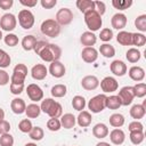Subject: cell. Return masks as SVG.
<instances>
[{
    "mask_svg": "<svg viewBox=\"0 0 146 146\" xmlns=\"http://www.w3.org/2000/svg\"><path fill=\"white\" fill-rule=\"evenodd\" d=\"M18 23L24 30H30L34 25V15L29 9H22L18 13Z\"/></svg>",
    "mask_w": 146,
    "mask_h": 146,
    "instance_id": "52a82bcc",
    "label": "cell"
},
{
    "mask_svg": "<svg viewBox=\"0 0 146 146\" xmlns=\"http://www.w3.org/2000/svg\"><path fill=\"white\" fill-rule=\"evenodd\" d=\"M14 5V1L13 0H0V8L1 9H5V10H8L13 7Z\"/></svg>",
    "mask_w": 146,
    "mask_h": 146,
    "instance_id": "9f6ffc18",
    "label": "cell"
},
{
    "mask_svg": "<svg viewBox=\"0 0 146 146\" xmlns=\"http://www.w3.org/2000/svg\"><path fill=\"white\" fill-rule=\"evenodd\" d=\"M73 13L71 9L68 8H60L57 14H56V22L58 23V25H68L72 21H73Z\"/></svg>",
    "mask_w": 146,
    "mask_h": 146,
    "instance_id": "30bf717a",
    "label": "cell"
},
{
    "mask_svg": "<svg viewBox=\"0 0 146 146\" xmlns=\"http://www.w3.org/2000/svg\"><path fill=\"white\" fill-rule=\"evenodd\" d=\"M14 145V137L8 132L0 136V146H13Z\"/></svg>",
    "mask_w": 146,
    "mask_h": 146,
    "instance_id": "7dc6e473",
    "label": "cell"
},
{
    "mask_svg": "<svg viewBox=\"0 0 146 146\" xmlns=\"http://www.w3.org/2000/svg\"><path fill=\"white\" fill-rule=\"evenodd\" d=\"M106 98L107 96L105 94H100L92 97L88 103L89 110L92 113H100L102 111H104V108H106Z\"/></svg>",
    "mask_w": 146,
    "mask_h": 146,
    "instance_id": "5b68a950",
    "label": "cell"
},
{
    "mask_svg": "<svg viewBox=\"0 0 146 146\" xmlns=\"http://www.w3.org/2000/svg\"><path fill=\"white\" fill-rule=\"evenodd\" d=\"M2 38H3V35H2V31H1V30H0V40H1V39H2Z\"/></svg>",
    "mask_w": 146,
    "mask_h": 146,
    "instance_id": "6125c7cd",
    "label": "cell"
},
{
    "mask_svg": "<svg viewBox=\"0 0 146 146\" xmlns=\"http://www.w3.org/2000/svg\"><path fill=\"white\" fill-rule=\"evenodd\" d=\"M81 57H82L83 62H86L88 64H91V63L97 60L98 51L94 47H84L81 51Z\"/></svg>",
    "mask_w": 146,
    "mask_h": 146,
    "instance_id": "4fadbf2b",
    "label": "cell"
},
{
    "mask_svg": "<svg viewBox=\"0 0 146 146\" xmlns=\"http://www.w3.org/2000/svg\"><path fill=\"white\" fill-rule=\"evenodd\" d=\"M47 128L50 131H58L62 128V124H60L59 119H52V117H50L48 120V122H47Z\"/></svg>",
    "mask_w": 146,
    "mask_h": 146,
    "instance_id": "bcb514c9",
    "label": "cell"
},
{
    "mask_svg": "<svg viewBox=\"0 0 146 146\" xmlns=\"http://www.w3.org/2000/svg\"><path fill=\"white\" fill-rule=\"evenodd\" d=\"M110 68H111V72L116 76H123L127 73V65L124 64V62L120 59L113 60L110 65Z\"/></svg>",
    "mask_w": 146,
    "mask_h": 146,
    "instance_id": "9a60e30c",
    "label": "cell"
},
{
    "mask_svg": "<svg viewBox=\"0 0 146 146\" xmlns=\"http://www.w3.org/2000/svg\"><path fill=\"white\" fill-rule=\"evenodd\" d=\"M110 139L114 145H121L125 140V133L121 129H113L110 132Z\"/></svg>",
    "mask_w": 146,
    "mask_h": 146,
    "instance_id": "d6986e66",
    "label": "cell"
},
{
    "mask_svg": "<svg viewBox=\"0 0 146 146\" xmlns=\"http://www.w3.org/2000/svg\"><path fill=\"white\" fill-rule=\"evenodd\" d=\"M10 92L13 95H21L23 91H24V83H21V84H16V83H10Z\"/></svg>",
    "mask_w": 146,
    "mask_h": 146,
    "instance_id": "681fc988",
    "label": "cell"
},
{
    "mask_svg": "<svg viewBox=\"0 0 146 146\" xmlns=\"http://www.w3.org/2000/svg\"><path fill=\"white\" fill-rule=\"evenodd\" d=\"M26 94H27V97L32 102H39V100H42L43 98L42 89L35 83H31L26 87Z\"/></svg>",
    "mask_w": 146,
    "mask_h": 146,
    "instance_id": "8fae6325",
    "label": "cell"
},
{
    "mask_svg": "<svg viewBox=\"0 0 146 146\" xmlns=\"http://www.w3.org/2000/svg\"><path fill=\"white\" fill-rule=\"evenodd\" d=\"M111 24H112L113 29L122 30L127 25V16L124 14H122V13H117V14L113 15V17L111 19Z\"/></svg>",
    "mask_w": 146,
    "mask_h": 146,
    "instance_id": "e0dca14e",
    "label": "cell"
},
{
    "mask_svg": "<svg viewBox=\"0 0 146 146\" xmlns=\"http://www.w3.org/2000/svg\"><path fill=\"white\" fill-rule=\"evenodd\" d=\"M99 52H100L104 57L111 58V57H113V56L115 55V49H114V47H113L112 44L103 43V44H100V47H99Z\"/></svg>",
    "mask_w": 146,
    "mask_h": 146,
    "instance_id": "1f68e13d",
    "label": "cell"
},
{
    "mask_svg": "<svg viewBox=\"0 0 146 146\" xmlns=\"http://www.w3.org/2000/svg\"><path fill=\"white\" fill-rule=\"evenodd\" d=\"M16 25H17V19H16V16L14 14L7 13V14H5L0 17V27H1V30L10 32L16 27Z\"/></svg>",
    "mask_w": 146,
    "mask_h": 146,
    "instance_id": "ba28073f",
    "label": "cell"
},
{
    "mask_svg": "<svg viewBox=\"0 0 146 146\" xmlns=\"http://www.w3.org/2000/svg\"><path fill=\"white\" fill-rule=\"evenodd\" d=\"M81 86L86 90H95L99 86V80L95 75H87L81 80Z\"/></svg>",
    "mask_w": 146,
    "mask_h": 146,
    "instance_id": "2e32d148",
    "label": "cell"
},
{
    "mask_svg": "<svg viewBox=\"0 0 146 146\" xmlns=\"http://www.w3.org/2000/svg\"><path fill=\"white\" fill-rule=\"evenodd\" d=\"M24 146H36V144H34V143H27Z\"/></svg>",
    "mask_w": 146,
    "mask_h": 146,
    "instance_id": "94428289",
    "label": "cell"
},
{
    "mask_svg": "<svg viewBox=\"0 0 146 146\" xmlns=\"http://www.w3.org/2000/svg\"><path fill=\"white\" fill-rule=\"evenodd\" d=\"M36 38L34 36V35H25L24 38H23V40H22V47H23V49L24 50H26V51H30V50H33L34 49V46H35V43H36Z\"/></svg>",
    "mask_w": 146,
    "mask_h": 146,
    "instance_id": "f546056e",
    "label": "cell"
},
{
    "mask_svg": "<svg viewBox=\"0 0 146 146\" xmlns=\"http://www.w3.org/2000/svg\"><path fill=\"white\" fill-rule=\"evenodd\" d=\"M91 114L88 112V111H81L76 117V123L79 124V127L81 128H87L90 125L91 123Z\"/></svg>",
    "mask_w": 146,
    "mask_h": 146,
    "instance_id": "7402d4cb",
    "label": "cell"
},
{
    "mask_svg": "<svg viewBox=\"0 0 146 146\" xmlns=\"http://www.w3.org/2000/svg\"><path fill=\"white\" fill-rule=\"evenodd\" d=\"M67 92V88L65 84H55L52 88H51V95L56 98H62L66 95Z\"/></svg>",
    "mask_w": 146,
    "mask_h": 146,
    "instance_id": "836d02e7",
    "label": "cell"
},
{
    "mask_svg": "<svg viewBox=\"0 0 146 146\" xmlns=\"http://www.w3.org/2000/svg\"><path fill=\"white\" fill-rule=\"evenodd\" d=\"M135 26L140 32H146V15H139L135 19Z\"/></svg>",
    "mask_w": 146,
    "mask_h": 146,
    "instance_id": "60d3db41",
    "label": "cell"
},
{
    "mask_svg": "<svg viewBox=\"0 0 146 146\" xmlns=\"http://www.w3.org/2000/svg\"><path fill=\"white\" fill-rule=\"evenodd\" d=\"M29 135H30V138H31V139L39 141V140H41V139L43 138L44 132H43V130H42L41 127H33L32 130L29 132Z\"/></svg>",
    "mask_w": 146,
    "mask_h": 146,
    "instance_id": "74e56055",
    "label": "cell"
},
{
    "mask_svg": "<svg viewBox=\"0 0 146 146\" xmlns=\"http://www.w3.org/2000/svg\"><path fill=\"white\" fill-rule=\"evenodd\" d=\"M99 38L102 41L104 42H107V41H111L112 38H113V31L108 27H105L100 31V34H99Z\"/></svg>",
    "mask_w": 146,
    "mask_h": 146,
    "instance_id": "c3c4849f",
    "label": "cell"
},
{
    "mask_svg": "<svg viewBox=\"0 0 146 146\" xmlns=\"http://www.w3.org/2000/svg\"><path fill=\"white\" fill-rule=\"evenodd\" d=\"M110 124L112 125V127H114V128H120V127H122L123 124H124V116L122 115V114H120V113H114V114H112L111 116H110Z\"/></svg>",
    "mask_w": 146,
    "mask_h": 146,
    "instance_id": "4dcf8cb0",
    "label": "cell"
},
{
    "mask_svg": "<svg viewBox=\"0 0 146 146\" xmlns=\"http://www.w3.org/2000/svg\"><path fill=\"white\" fill-rule=\"evenodd\" d=\"M125 57H127L128 62H130V63H137L140 59L141 54H140V51L137 48H130L125 52Z\"/></svg>",
    "mask_w": 146,
    "mask_h": 146,
    "instance_id": "d6a6232c",
    "label": "cell"
},
{
    "mask_svg": "<svg viewBox=\"0 0 146 146\" xmlns=\"http://www.w3.org/2000/svg\"><path fill=\"white\" fill-rule=\"evenodd\" d=\"M41 112L48 114L52 119H58L63 115V107L58 102H55L52 98H46L40 105Z\"/></svg>",
    "mask_w": 146,
    "mask_h": 146,
    "instance_id": "7a4b0ae2",
    "label": "cell"
},
{
    "mask_svg": "<svg viewBox=\"0 0 146 146\" xmlns=\"http://www.w3.org/2000/svg\"><path fill=\"white\" fill-rule=\"evenodd\" d=\"M5 119V111L0 107V121H2Z\"/></svg>",
    "mask_w": 146,
    "mask_h": 146,
    "instance_id": "680465c9",
    "label": "cell"
},
{
    "mask_svg": "<svg viewBox=\"0 0 146 146\" xmlns=\"http://www.w3.org/2000/svg\"><path fill=\"white\" fill-rule=\"evenodd\" d=\"M40 30H41V33L42 34H44L47 36H50V38H56L60 33V26L52 18H49V19L43 21L42 24H41V26H40Z\"/></svg>",
    "mask_w": 146,
    "mask_h": 146,
    "instance_id": "277c9868",
    "label": "cell"
},
{
    "mask_svg": "<svg viewBox=\"0 0 146 146\" xmlns=\"http://www.w3.org/2000/svg\"><path fill=\"white\" fill-rule=\"evenodd\" d=\"M84 23H86L87 27L90 30V32L94 33L95 31H98L103 25L102 16L95 9L89 10V11L84 13Z\"/></svg>",
    "mask_w": 146,
    "mask_h": 146,
    "instance_id": "3957f363",
    "label": "cell"
},
{
    "mask_svg": "<svg viewBox=\"0 0 146 146\" xmlns=\"http://www.w3.org/2000/svg\"><path fill=\"white\" fill-rule=\"evenodd\" d=\"M92 135L98 138V139H103L105 137L108 136V128L106 124L104 123H97L94 128H92Z\"/></svg>",
    "mask_w": 146,
    "mask_h": 146,
    "instance_id": "4316f807",
    "label": "cell"
},
{
    "mask_svg": "<svg viewBox=\"0 0 146 146\" xmlns=\"http://www.w3.org/2000/svg\"><path fill=\"white\" fill-rule=\"evenodd\" d=\"M72 106H73V108L75 111H79V112L83 111L84 107H86V99H84V97H82V96H74L73 99H72Z\"/></svg>",
    "mask_w": 146,
    "mask_h": 146,
    "instance_id": "d590c367",
    "label": "cell"
},
{
    "mask_svg": "<svg viewBox=\"0 0 146 146\" xmlns=\"http://www.w3.org/2000/svg\"><path fill=\"white\" fill-rule=\"evenodd\" d=\"M146 43V36L143 33H132V46L143 47Z\"/></svg>",
    "mask_w": 146,
    "mask_h": 146,
    "instance_id": "ab89813d",
    "label": "cell"
},
{
    "mask_svg": "<svg viewBox=\"0 0 146 146\" xmlns=\"http://www.w3.org/2000/svg\"><path fill=\"white\" fill-rule=\"evenodd\" d=\"M120 106H122V105H121V100H120L119 96L113 95V96H110L106 98V107L107 108L117 110V108H120Z\"/></svg>",
    "mask_w": 146,
    "mask_h": 146,
    "instance_id": "e575fe53",
    "label": "cell"
},
{
    "mask_svg": "<svg viewBox=\"0 0 146 146\" xmlns=\"http://www.w3.org/2000/svg\"><path fill=\"white\" fill-rule=\"evenodd\" d=\"M9 130H10V123L6 120L0 121V136L5 135V133H8Z\"/></svg>",
    "mask_w": 146,
    "mask_h": 146,
    "instance_id": "f5cc1de1",
    "label": "cell"
},
{
    "mask_svg": "<svg viewBox=\"0 0 146 146\" xmlns=\"http://www.w3.org/2000/svg\"><path fill=\"white\" fill-rule=\"evenodd\" d=\"M27 75V67L24 64H17L14 70H13V74L10 76V83H16V84H21L25 82V78Z\"/></svg>",
    "mask_w": 146,
    "mask_h": 146,
    "instance_id": "8992f818",
    "label": "cell"
},
{
    "mask_svg": "<svg viewBox=\"0 0 146 146\" xmlns=\"http://www.w3.org/2000/svg\"><path fill=\"white\" fill-rule=\"evenodd\" d=\"M95 10H96L100 16H103V15L105 14V11H106V6H105V3H104L103 1H95Z\"/></svg>",
    "mask_w": 146,
    "mask_h": 146,
    "instance_id": "816d5d0a",
    "label": "cell"
},
{
    "mask_svg": "<svg viewBox=\"0 0 146 146\" xmlns=\"http://www.w3.org/2000/svg\"><path fill=\"white\" fill-rule=\"evenodd\" d=\"M128 74H129V76H130L131 80L137 81V82L143 81L144 78H145V71L140 66H132V67H130Z\"/></svg>",
    "mask_w": 146,
    "mask_h": 146,
    "instance_id": "44dd1931",
    "label": "cell"
},
{
    "mask_svg": "<svg viewBox=\"0 0 146 146\" xmlns=\"http://www.w3.org/2000/svg\"><path fill=\"white\" fill-rule=\"evenodd\" d=\"M146 113V107H144L140 104H136L130 108V116L135 119V121H139L145 116Z\"/></svg>",
    "mask_w": 146,
    "mask_h": 146,
    "instance_id": "d4e9b609",
    "label": "cell"
},
{
    "mask_svg": "<svg viewBox=\"0 0 146 146\" xmlns=\"http://www.w3.org/2000/svg\"><path fill=\"white\" fill-rule=\"evenodd\" d=\"M99 84L104 92H114L119 88V83L113 76H105Z\"/></svg>",
    "mask_w": 146,
    "mask_h": 146,
    "instance_id": "7c38bea8",
    "label": "cell"
},
{
    "mask_svg": "<svg viewBox=\"0 0 146 146\" xmlns=\"http://www.w3.org/2000/svg\"><path fill=\"white\" fill-rule=\"evenodd\" d=\"M76 7L81 13H87L89 10L95 9V1L91 0H78L76 1Z\"/></svg>",
    "mask_w": 146,
    "mask_h": 146,
    "instance_id": "f1b7e54d",
    "label": "cell"
},
{
    "mask_svg": "<svg viewBox=\"0 0 146 146\" xmlns=\"http://www.w3.org/2000/svg\"><path fill=\"white\" fill-rule=\"evenodd\" d=\"M10 108L15 114H23L25 113L26 104L22 98H14L10 103Z\"/></svg>",
    "mask_w": 146,
    "mask_h": 146,
    "instance_id": "603a6c76",
    "label": "cell"
},
{
    "mask_svg": "<svg viewBox=\"0 0 146 146\" xmlns=\"http://www.w3.org/2000/svg\"><path fill=\"white\" fill-rule=\"evenodd\" d=\"M32 128H33L32 122H31L29 119H24V120H22V121L18 123V129H19L22 132H24V133H29V132L32 130Z\"/></svg>",
    "mask_w": 146,
    "mask_h": 146,
    "instance_id": "ee69618b",
    "label": "cell"
},
{
    "mask_svg": "<svg viewBox=\"0 0 146 146\" xmlns=\"http://www.w3.org/2000/svg\"><path fill=\"white\" fill-rule=\"evenodd\" d=\"M145 136L144 131H130V140L133 145H139L143 143Z\"/></svg>",
    "mask_w": 146,
    "mask_h": 146,
    "instance_id": "f35d334b",
    "label": "cell"
},
{
    "mask_svg": "<svg viewBox=\"0 0 146 146\" xmlns=\"http://www.w3.org/2000/svg\"><path fill=\"white\" fill-rule=\"evenodd\" d=\"M80 41L84 47H92L97 42V36L95 35V33H92L90 31H86L81 34Z\"/></svg>",
    "mask_w": 146,
    "mask_h": 146,
    "instance_id": "ffe728a7",
    "label": "cell"
},
{
    "mask_svg": "<svg viewBox=\"0 0 146 146\" xmlns=\"http://www.w3.org/2000/svg\"><path fill=\"white\" fill-rule=\"evenodd\" d=\"M9 83V74L5 70H0V86H6Z\"/></svg>",
    "mask_w": 146,
    "mask_h": 146,
    "instance_id": "db71d44e",
    "label": "cell"
},
{
    "mask_svg": "<svg viewBox=\"0 0 146 146\" xmlns=\"http://www.w3.org/2000/svg\"><path fill=\"white\" fill-rule=\"evenodd\" d=\"M129 131H144V125L139 121H132L128 125Z\"/></svg>",
    "mask_w": 146,
    "mask_h": 146,
    "instance_id": "f907efd6",
    "label": "cell"
},
{
    "mask_svg": "<svg viewBox=\"0 0 146 146\" xmlns=\"http://www.w3.org/2000/svg\"><path fill=\"white\" fill-rule=\"evenodd\" d=\"M49 73L54 76V78H62L65 75V66L63 63H60L59 60H55L52 63H50L49 65Z\"/></svg>",
    "mask_w": 146,
    "mask_h": 146,
    "instance_id": "5bb4252c",
    "label": "cell"
},
{
    "mask_svg": "<svg viewBox=\"0 0 146 146\" xmlns=\"http://www.w3.org/2000/svg\"><path fill=\"white\" fill-rule=\"evenodd\" d=\"M3 41L9 47H15L18 43V36L14 33H8L6 36H3Z\"/></svg>",
    "mask_w": 146,
    "mask_h": 146,
    "instance_id": "f6af8a7d",
    "label": "cell"
},
{
    "mask_svg": "<svg viewBox=\"0 0 146 146\" xmlns=\"http://www.w3.org/2000/svg\"><path fill=\"white\" fill-rule=\"evenodd\" d=\"M10 56L8 55V52H6L3 49H0V67L5 68L8 67L10 65Z\"/></svg>",
    "mask_w": 146,
    "mask_h": 146,
    "instance_id": "7bdbcfd3",
    "label": "cell"
},
{
    "mask_svg": "<svg viewBox=\"0 0 146 146\" xmlns=\"http://www.w3.org/2000/svg\"><path fill=\"white\" fill-rule=\"evenodd\" d=\"M116 41L121 46H132V33L127 31H120L116 35Z\"/></svg>",
    "mask_w": 146,
    "mask_h": 146,
    "instance_id": "cb8c5ba5",
    "label": "cell"
},
{
    "mask_svg": "<svg viewBox=\"0 0 146 146\" xmlns=\"http://www.w3.org/2000/svg\"><path fill=\"white\" fill-rule=\"evenodd\" d=\"M40 113H41L40 106L38 104H34V103L29 104L25 108V114L29 119H36L40 115Z\"/></svg>",
    "mask_w": 146,
    "mask_h": 146,
    "instance_id": "83f0119b",
    "label": "cell"
},
{
    "mask_svg": "<svg viewBox=\"0 0 146 146\" xmlns=\"http://www.w3.org/2000/svg\"><path fill=\"white\" fill-rule=\"evenodd\" d=\"M96 146H111L108 143H105V141H100V143H98Z\"/></svg>",
    "mask_w": 146,
    "mask_h": 146,
    "instance_id": "91938a15",
    "label": "cell"
},
{
    "mask_svg": "<svg viewBox=\"0 0 146 146\" xmlns=\"http://www.w3.org/2000/svg\"><path fill=\"white\" fill-rule=\"evenodd\" d=\"M132 5L131 0H112V6L119 10H125Z\"/></svg>",
    "mask_w": 146,
    "mask_h": 146,
    "instance_id": "8d00e7d4",
    "label": "cell"
},
{
    "mask_svg": "<svg viewBox=\"0 0 146 146\" xmlns=\"http://www.w3.org/2000/svg\"><path fill=\"white\" fill-rule=\"evenodd\" d=\"M59 121H60V124H62L63 128H65V129H72V128H74V125L76 123V117L73 114H71V113H66V114H64V115L60 116V120Z\"/></svg>",
    "mask_w": 146,
    "mask_h": 146,
    "instance_id": "484cf974",
    "label": "cell"
},
{
    "mask_svg": "<svg viewBox=\"0 0 146 146\" xmlns=\"http://www.w3.org/2000/svg\"><path fill=\"white\" fill-rule=\"evenodd\" d=\"M40 3L44 9H51L57 5V0H41Z\"/></svg>",
    "mask_w": 146,
    "mask_h": 146,
    "instance_id": "11a10c76",
    "label": "cell"
},
{
    "mask_svg": "<svg viewBox=\"0 0 146 146\" xmlns=\"http://www.w3.org/2000/svg\"><path fill=\"white\" fill-rule=\"evenodd\" d=\"M36 55L40 56V58L44 62L52 63L55 60H58L62 56V49L57 44L48 43L47 41H36L34 49Z\"/></svg>",
    "mask_w": 146,
    "mask_h": 146,
    "instance_id": "6da1fadb",
    "label": "cell"
},
{
    "mask_svg": "<svg viewBox=\"0 0 146 146\" xmlns=\"http://www.w3.org/2000/svg\"><path fill=\"white\" fill-rule=\"evenodd\" d=\"M133 92H135V97L143 98L146 95V84L144 82L137 83L136 86H133Z\"/></svg>",
    "mask_w": 146,
    "mask_h": 146,
    "instance_id": "b9f144b4",
    "label": "cell"
},
{
    "mask_svg": "<svg viewBox=\"0 0 146 146\" xmlns=\"http://www.w3.org/2000/svg\"><path fill=\"white\" fill-rule=\"evenodd\" d=\"M119 98L121 100V105L123 106H128L132 103L133 98H135V92H133V87L130 86H125L123 88L120 89L119 91Z\"/></svg>",
    "mask_w": 146,
    "mask_h": 146,
    "instance_id": "9c48e42d",
    "label": "cell"
},
{
    "mask_svg": "<svg viewBox=\"0 0 146 146\" xmlns=\"http://www.w3.org/2000/svg\"><path fill=\"white\" fill-rule=\"evenodd\" d=\"M19 3L25 6V7H29V8H32L34 6L38 5V0H19Z\"/></svg>",
    "mask_w": 146,
    "mask_h": 146,
    "instance_id": "6f0895ef",
    "label": "cell"
},
{
    "mask_svg": "<svg viewBox=\"0 0 146 146\" xmlns=\"http://www.w3.org/2000/svg\"><path fill=\"white\" fill-rule=\"evenodd\" d=\"M48 74V70L43 64H36L31 70V75L34 80H43Z\"/></svg>",
    "mask_w": 146,
    "mask_h": 146,
    "instance_id": "ac0fdd59",
    "label": "cell"
}]
</instances>
